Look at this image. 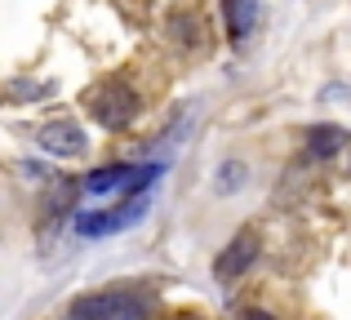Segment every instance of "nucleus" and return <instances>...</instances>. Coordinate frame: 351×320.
Listing matches in <instances>:
<instances>
[{
    "mask_svg": "<svg viewBox=\"0 0 351 320\" xmlns=\"http://www.w3.org/2000/svg\"><path fill=\"white\" fill-rule=\"evenodd\" d=\"M143 214H147V196H129L125 205H116V209H94V214H76V232L80 236H116V232H125V227H134V223H143Z\"/></svg>",
    "mask_w": 351,
    "mask_h": 320,
    "instance_id": "obj_1",
    "label": "nucleus"
},
{
    "mask_svg": "<svg viewBox=\"0 0 351 320\" xmlns=\"http://www.w3.org/2000/svg\"><path fill=\"white\" fill-rule=\"evenodd\" d=\"M89 112H94V121L103 125V130H125L138 116V94L129 85H120V80H112V85H103L89 98Z\"/></svg>",
    "mask_w": 351,
    "mask_h": 320,
    "instance_id": "obj_2",
    "label": "nucleus"
},
{
    "mask_svg": "<svg viewBox=\"0 0 351 320\" xmlns=\"http://www.w3.org/2000/svg\"><path fill=\"white\" fill-rule=\"evenodd\" d=\"M160 173V164H147V169H134V164H107V169H94L85 178V191L89 196H112V191H143L152 187V178Z\"/></svg>",
    "mask_w": 351,
    "mask_h": 320,
    "instance_id": "obj_3",
    "label": "nucleus"
},
{
    "mask_svg": "<svg viewBox=\"0 0 351 320\" xmlns=\"http://www.w3.org/2000/svg\"><path fill=\"white\" fill-rule=\"evenodd\" d=\"M36 143H40L49 156H80V151H85V130L71 125V121H53V125H40Z\"/></svg>",
    "mask_w": 351,
    "mask_h": 320,
    "instance_id": "obj_4",
    "label": "nucleus"
},
{
    "mask_svg": "<svg viewBox=\"0 0 351 320\" xmlns=\"http://www.w3.org/2000/svg\"><path fill=\"white\" fill-rule=\"evenodd\" d=\"M258 258V236L254 232H240L232 245H227L223 254H218V262H214V276L218 280H236L240 271H249V262Z\"/></svg>",
    "mask_w": 351,
    "mask_h": 320,
    "instance_id": "obj_5",
    "label": "nucleus"
},
{
    "mask_svg": "<svg viewBox=\"0 0 351 320\" xmlns=\"http://www.w3.org/2000/svg\"><path fill=\"white\" fill-rule=\"evenodd\" d=\"M223 14H227V32L232 40H245L258 23V0H223Z\"/></svg>",
    "mask_w": 351,
    "mask_h": 320,
    "instance_id": "obj_6",
    "label": "nucleus"
},
{
    "mask_svg": "<svg viewBox=\"0 0 351 320\" xmlns=\"http://www.w3.org/2000/svg\"><path fill=\"white\" fill-rule=\"evenodd\" d=\"M347 147V130H338V125H316V130H307V151L311 156H334V151Z\"/></svg>",
    "mask_w": 351,
    "mask_h": 320,
    "instance_id": "obj_7",
    "label": "nucleus"
},
{
    "mask_svg": "<svg viewBox=\"0 0 351 320\" xmlns=\"http://www.w3.org/2000/svg\"><path fill=\"white\" fill-rule=\"evenodd\" d=\"M107 320H147V312H143V303H138L134 294H112V307H107Z\"/></svg>",
    "mask_w": 351,
    "mask_h": 320,
    "instance_id": "obj_8",
    "label": "nucleus"
},
{
    "mask_svg": "<svg viewBox=\"0 0 351 320\" xmlns=\"http://www.w3.org/2000/svg\"><path fill=\"white\" fill-rule=\"evenodd\" d=\"M245 320H276L271 312H258V307H254V312H245Z\"/></svg>",
    "mask_w": 351,
    "mask_h": 320,
    "instance_id": "obj_9",
    "label": "nucleus"
}]
</instances>
